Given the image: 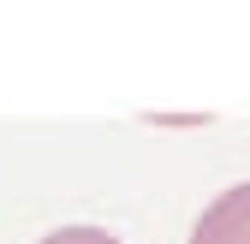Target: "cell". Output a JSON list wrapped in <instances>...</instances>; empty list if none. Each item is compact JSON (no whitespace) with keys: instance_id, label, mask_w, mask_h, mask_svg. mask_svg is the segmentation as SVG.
Instances as JSON below:
<instances>
[{"instance_id":"2","label":"cell","mask_w":250,"mask_h":244,"mask_svg":"<svg viewBox=\"0 0 250 244\" xmlns=\"http://www.w3.org/2000/svg\"><path fill=\"white\" fill-rule=\"evenodd\" d=\"M42 244H119V238L102 232V226H60V232H48Z\"/></svg>"},{"instance_id":"1","label":"cell","mask_w":250,"mask_h":244,"mask_svg":"<svg viewBox=\"0 0 250 244\" xmlns=\"http://www.w3.org/2000/svg\"><path fill=\"white\" fill-rule=\"evenodd\" d=\"M191 244H250V179L203 208V221L191 226Z\"/></svg>"}]
</instances>
